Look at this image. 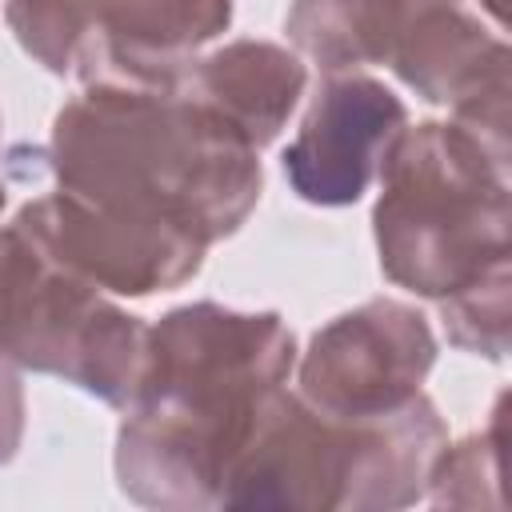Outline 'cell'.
Returning a JSON list of instances; mask_svg holds the SVG:
<instances>
[{
  "label": "cell",
  "instance_id": "obj_1",
  "mask_svg": "<svg viewBox=\"0 0 512 512\" xmlns=\"http://www.w3.org/2000/svg\"><path fill=\"white\" fill-rule=\"evenodd\" d=\"M296 368L280 312L196 300L148 324V360L116 432L120 492L148 508H220L224 476Z\"/></svg>",
  "mask_w": 512,
  "mask_h": 512
},
{
  "label": "cell",
  "instance_id": "obj_2",
  "mask_svg": "<svg viewBox=\"0 0 512 512\" xmlns=\"http://www.w3.org/2000/svg\"><path fill=\"white\" fill-rule=\"evenodd\" d=\"M48 168L72 196L172 220L204 244L232 236L264 184L256 148L184 88L84 84L56 112Z\"/></svg>",
  "mask_w": 512,
  "mask_h": 512
},
{
  "label": "cell",
  "instance_id": "obj_3",
  "mask_svg": "<svg viewBox=\"0 0 512 512\" xmlns=\"http://www.w3.org/2000/svg\"><path fill=\"white\" fill-rule=\"evenodd\" d=\"M444 444L448 428L424 392L392 412L344 420L276 388L224 476L220 508H404L424 496Z\"/></svg>",
  "mask_w": 512,
  "mask_h": 512
},
{
  "label": "cell",
  "instance_id": "obj_4",
  "mask_svg": "<svg viewBox=\"0 0 512 512\" xmlns=\"http://www.w3.org/2000/svg\"><path fill=\"white\" fill-rule=\"evenodd\" d=\"M376 176L372 236L392 284L444 300L508 260V164L488 156L460 124H404Z\"/></svg>",
  "mask_w": 512,
  "mask_h": 512
},
{
  "label": "cell",
  "instance_id": "obj_5",
  "mask_svg": "<svg viewBox=\"0 0 512 512\" xmlns=\"http://www.w3.org/2000/svg\"><path fill=\"white\" fill-rule=\"evenodd\" d=\"M0 352L16 368L60 376L112 408H128L144 380L148 324L44 256L16 228H4Z\"/></svg>",
  "mask_w": 512,
  "mask_h": 512
},
{
  "label": "cell",
  "instance_id": "obj_6",
  "mask_svg": "<svg viewBox=\"0 0 512 512\" xmlns=\"http://www.w3.org/2000/svg\"><path fill=\"white\" fill-rule=\"evenodd\" d=\"M8 228L112 296H152L180 288L200 272L208 252L200 236L172 220L108 208L64 188L28 200Z\"/></svg>",
  "mask_w": 512,
  "mask_h": 512
},
{
  "label": "cell",
  "instance_id": "obj_7",
  "mask_svg": "<svg viewBox=\"0 0 512 512\" xmlns=\"http://www.w3.org/2000/svg\"><path fill=\"white\" fill-rule=\"evenodd\" d=\"M436 364V336L404 300H364L328 320L300 356V400L324 416H380L408 404Z\"/></svg>",
  "mask_w": 512,
  "mask_h": 512
},
{
  "label": "cell",
  "instance_id": "obj_8",
  "mask_svg": "<svg viewBox=\"0 0 512 512\" xmlns=\"http://www.w3.org/2000/svg\"><path fill=\"white\" fill-rule=\"evenodd\" d=\"M404 124L408 108L392 88L372 76H332L284 148L292 192L320 208L356 204Z\"/></svg>",
  "mask_w": 512,
  "mask_h": 512
},
{
  "label": "cell",
  "instance_id": "obj_9",
  "mask_svg": "<svg viewBox=\"0 0 512 512\" xmlns=\"http://www.w3.org/2000/svg\"><path fill=\"white\" fill-rule=\"evenodd\" d=\"M228 24L232 0H92V28L72 72L84 84L172 92Z\"/></svg>",
  "mask_w": 512,
  "mask_h": 512
},
{
  "label": "cell",
  "instance_id": "obj_10",
  "mask_svg": "<svg viewBox=\"0 0 512 512\" xmlns=\"http://www.w3.org/2000/svg\"><path fill=\"white\" fill-rule=\"evenodd\" d=\"M304 80L308 72L296 52L268 40H232L192 60L180 88L228 120L252 148H264L288 124Z\"/></svg>",
  "mask_w": 512,
  "mask_h": 512
},
{
  "label": "cell",
  "instance_id": "obj_11",
  "mask_svg": "<svg viewBox=\"0 0 512 512\" xmlns=\"http://www.w3.org/2000/svg\"><path fill=\"white\" fill-rule=\"evenodd\" d=\"M388 64L420 100L460 104L484 80L508 72V44L460 12V4H444L400 36Z\"/></svg>",
  "mask_w": 512,
  "mask_h": 512
},
{
  "label": "cell",
  "instance_id": "obj_12",
  "mask_svg": "<svg viewBox=\"0 0 512 512\" xmlns=\"http://www.w3.org/2000/svg\"><path fill=\"white\" fill-rule=\"evenodd\" d=\"M460 0H292L288 40L324 72L388 64L400 36L432 8Z\"/></svg>",
  "mask_w": 512,
  "mask_h": 512
},
{
  "label": "cell",
  "instance_id": "obj_13",
  "mask_svg": "<svg viewBox=\"0 0 512 512\" xmlns=\"http://www.w3.org/2000/svg\"><path fill=\"white\" fill-rule=\"evenodd\" d=\"M500 468H504V400H496L492 424L484 432H472L460 444L440 448L424 492L436 508H504Z\"/></svg>",
  "mask_w": 512,
  "mask_h": 512
},
{
  "label": "cell",
  "instance_id": "obj_14",
  "mask_svg": "<svg viewBox=\"0 0 512 512\" xmlns=\"http://www.w3.org/2000/svg\"><path fill=\"white\" fill-rule=\"evenodd\" d=\"M508 292H512L508 260L484 268L476 280L448 292L440 300V320H444L448 340L464 352L484 356V360H504L508 356V332H512Z\"/></svg>",
  "mask_w": 512,
  "mask_h": 512
},
{
  "label": "cell",
  "instance_id": "obj_15",
  "mask_svg": "<svg viewBox=\"0 0 512 512\" xmlns=\"http://www.w3.org/2000/svg\"><path fill=\"white\" fill-rule=\"evenodd\" d=\"M4 20L40 68L64 76L92 28V0H4Z\"/></svg>",
  "mask_w": 512,
  "mask_h": 512
},
{
  "label": "cell",
  "instance_id": "obj_16",
  "mask_svg": "<svg viewBox=\"0 0 512 512\" xmlns=\"http://www.w3.org/2000/svg\"><path fill=\"white\" fill-rule=\"evenodd\" d=\"M24 440V384L16 364L0 352V464L20 452Z\"/></svg>",
  "mask_w": 512,
  "mask_h": 512
},
{
  "label": "cell",
  "instance_id": "obj_17",
  "mask_svg": "<svg viewBox=\"0 0 512 512\" xmlns=\"http://www.w3.org/2000/svg\"><path fill=\"white\" fill-rule=\"evenodd\" d=\"M0 232H4V228H0Z\"/></svg>",
  "mask_w": 512,
  "mask_h": 512
}]
</instances>
